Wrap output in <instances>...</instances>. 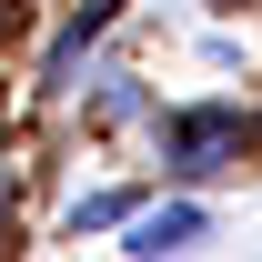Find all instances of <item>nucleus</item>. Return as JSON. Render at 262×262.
I'll return each instance as SVG.
<instances>
[{
    "mask_svg": "<svg viewBox=\"0 0 262 262\" xmlns=\"http://www.w3.org/2000/svg\"><path fill=\"white\" fill-rule=\"evenodd\" d=\"M171 162H182V171L242 162V121H232V111H182V121H171Z\"/></svg>",
    "mask_w": 262,
    "mask_h": 262,
    "instance_id": "f257e3e1",
    "label": "nucleus"
},
{
    "mask_svg": "<svg viewBox=\"0 0 262 262\" xmlns=\"http://www.w3.org/2000/svg\"><path fill=\"white\" fill-rule=\"evenodd\" d=\"M0 202H10V192H0Z\"/></svg>",
    "mask_w": 262,
    "mask_h": 262,
    "instance_id": "7ed1b4c3",
    "label": "nucleus"
},
{
    "mask_svg": "<svg viewBox=\"0 0 262 262\" xmlns=\"http://www.w3.org/2000/svg\"><path fill=\"white\" fill-rule=\"evenodd\" d=\"M202 242V202H162V212H131V252H182Z\"/></svg>",
    "mask_w": 262,
    "mask_h": 262,
    "instance_id": "f03ea898",
    "label": "nucleus"
}]
</instances>
